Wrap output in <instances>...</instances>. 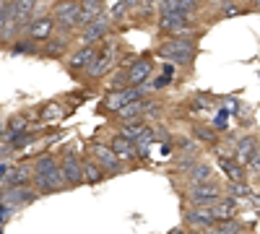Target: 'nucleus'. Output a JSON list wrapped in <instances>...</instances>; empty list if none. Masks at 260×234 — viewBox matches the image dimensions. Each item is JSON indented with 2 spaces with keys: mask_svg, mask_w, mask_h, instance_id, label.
<instances>
[{
  "mask_svg": "<svg viewBox=\"0 0 260 234\" xmlns=\"http://www.w3.org/2000/svg\"><path fill=\"white\" fill-rule=\"evenodd\" d=\"M31 182L39 195H50L65 187L60 175V159L52 154H42L31 161Z\"/></svg>",
  "mask_w": 260,
  "mask_h": 234,
  "instance_id": "f257e3e1",
  "label": "nucleus"
},
{
  "mask_svg": "<svg viewBox=\"0 0 260 234\" xmlns=\"http://www.w3.org/2000/svg\"><path fill=\"white\" fill-rule=\"evenodd\" d=\"M156 55L167 62H175V65H185L190 68L195 55H198V45H195L192 39H187L185 34H175L161 42V47L156 50Z\"/></svg>",
  "mask_w": 260,
  "mask_h": 234,
  "instance_id": "f03ea898",
  "label": "nucleus"
},
{
  "mask_svg": "<svg viewBox=\"0 0 260 234\" xmlns=\"http://www.w3.org/2000/svg\"><path fill=\"white\" fill-rule=\"evenodd\" d=\"M99 50H96V57L91 60V65L86 68V78H104L110 76L115 68H117V57H120V45L117 39H112L110 34H107L102 42H96Z\"/></svg>",
  "mask_w": 260,
  "mask_h": 234,
  "instance_id": "7ed1b4c3",
  "label": "nucleus"
},
{
  "mask_svg": "<svg viewBox=\"0 0 260 234\" xmlns=\"http://www.w3.org/2000/svg\"><path fill=\"white\" fill-rule=\"evenodd\" d=\"M52 18L60 34H73L81 29V6L78 0H57L52 8Z\"/></svg>",
  "mask_w": 260,
  "mask_h": 234,
  "instance_id": "20e7f679",
  "label": "nucleus"
},
{
  "mask_svg": "<svg viewBox=\"0 0 260 234\" xmlns=\"http://www.w3.org/2000/svg\"><path fill=\"white\" fill-rule=\"evenodd\" d=\"M221 195H224V187L219 182H213V177L203 182H190V190H187V200L195 206H208L213 200H219Z\"/></svg>",
  "mask_w": 260,
  "mask_h": 234,
  "instance_id": "39448f33",
  "label": "nucleus"
},
{
  "mask_svg": "<svg viewBox=\"0 0 260 234\" xmlns=\"http://www.w3.org/2000/svg\"><path fill=\"white\" fill-rule=\"evenodd\" d=\"M190 24H192V16H185V13H172V11H159V18H156L159 31H161V34H167V37L187 34V31H190Z\"/></svg>",
  "mask_w": 260,
  "mask_h": 234,
  "instance_id": "423d86ee",
  "label": "nucleus"
},
{
  "mask_svg": "<svg viewBox=\"0 0 260 234\" xmlns=\"http://www.w3.org/2000/svg\"><path fill=\"white\" fill-rule=\"evenodd\" d=\"M60 175L65 185H81L83 175H81V156L73 146H68L60 156Z\"/></svg>",
  "mask_w": 260,
  "mask_h": 234,
  "instance_id": "0eeeda50",
  "label": "nucleus"
},
{
  "mask_svg": "<svg viewBox=\"0 0 260 234\" xmlns=\"http://www.w3.org/2000/svg\"><path fill=\"white\" fill-rule=\"evenodd\" d=\"M112 29V18L107 13H99L94 21H89V24H83L78 31H81V42L83 45H96V42H102L107 34H110Z\"/></svg>",
  "mask_w": 260,
  "mask_h": 234,
  "instance_id": "6e6552de",
  "label": "nucleus"
},
{
  "mask_svg": "<svg viewBox=\"0 0 260 234\" xmlns=\"http://www.w3.org/2000/svg\"><path fill=\"white\" fill-rule=\"evenodd\" d=\"M21 34H26V37L37 39V42H45L47 37L57 34V26H55V18H52V13L34 16V18L29 21V24L24 26V31H21Z\"/></svg>",
  "mask_w": 260,
  "mask_h": 234,
  "instance_id": "1a4fd4ad",
  "label": "nucleus"
},
{
  "mask_svg": "<svg viewBox=\"0 0 260 234\" xmlns=\"http://www.w3.org/2000/svg\"><path fill=\"white\" fill-rule=\"evenodd\" d=\"M91 156L99 161V166L104 169L107 175L122 172V159L112 151V146H110V143H91Z\"/></svg>",
  "mask_w": 260,
  "mask_h": 234,
  "instance_id": "9d476101",
  "label": "nucleus"
},
{
  "mask_svg": "<svg viewBox=\"0 0 260 234\" xmlns=\"http://www.w3.org/2000/svg\"><path fill=\"white\" fill-rule=\"evenodd\" d=\"M146 96V91L141 86H122V89H112L110 94H107L104 99V107L110 110V112H117L120 107H125L127 102H133V99H141Z\"/></svg>",
  "mask_w": 260,
  "mask_h": 234,
  "instance_id": "9b49d317",
  "label": "nucleus"
},
{
  "mask_svg": "<svg viewBox=\"0 0 260 234\" xmlns=\"http://www.w3.org/2000/svg\"><path fill=\"white\" fill-rule=\"evenodd\" d=\"M213 214H211V206H190L185 208V226L187 229H211L213 226Z\"/></svg>",
  "mask_w": 260,
  "mask_h": 234,
  "instance_id": "f8f14e48",
  "label": "nucleus"
},
{
  "mask_svg": "<svg viewBox=\"0 0 260 234\" xmlns=\"http://www.w3.org/2000/svg\"><path fill=\"white\" fill-rule=\"evenodd\" d=\"M151 73H154V57L143 55L133 62V65H127V83L130 86H143L151 78Z\"/></svg>",
  "mask_w": 260,
  "mask_h": 234,
  "instance_id": "ddd939ff",
  "label": "nucleus"
},
{
  "mask_svg": "<svg viewBox=\"0 0 260 234\" xmlns=\"http://www.w3.org/2000/svg\"><path fill=\"white\" fill-rule=\"evenodd\" d=\"M148 104H151V99H148V96H141V99L127 102L125 107H120L115 115H117V120H120V122H125V120H146V110H148Z\"/></svg>",
  "mask_w": 260,
  "mask_h": 234,
  "instance_id": "4468645a",
  "label": "nucleus"
},
{
  "mask_svg": "<svg viewBox=\"0 0 260 234\" xmlns=\"http://www.w3.org/2000/svg\"><path fill=\"white\" fill-rule=\"evenodd\" d=\"M260 146V141H257V136H242V138H237L234 141V148H232V156L240 161L242 166L250 161V156L255 154V148Z\"/></svg>",
  "mask_w": 260,
  "mask_h": 234,
  "instance_id": "2eb2a0df",
  "label": "nucleus"
},
{
  "mask_svg": "<svg viewBox=\"0 0 260 234\" xmlns=\"http://www.w3.org/2000/svg\"><path fill=\"white\" fill-rule=\"evenodd\" d=\"M96 45H83L81 50H76L71 57H68V68L71 71H86V68H89L91 65V60L96 57Z\"/></svg>",
  "mask_w": 260,
  "mask_h": 234,
  "instance_id": "dca6fc26",
  "label": "nucleus"
},
{
  "mask_svg": "<svg viewBox=\"0 0 260 234\" xmlns=\"http://www.w3.org/2000/svg\"><path fill=\"white\" fill-rule=\"evenodd\" d=\"M216 161H219V169L226 175V180H245L247 177V169L237 161L234 156H226V154H216Z\"/></svg>",
  "mask_w": 260,
  "mask_h": 234,
  "instance_id": "f3484780",
  "label": "nucleus"
},
{
  "mask_svg": "<svg viewBox=\"0 0 260 234\" xmlns=\"http://www.w3.org/2000/svg\"><path fill=\"white\" fill-rule=\"evenodd\" d=\"M208 206H211V214H213L216 221L229 219V216H237V208H240L237 198H232V195H221L219 200H213V203H208Z\"/></svg>",
  "mask_w": 260,
  "mask_h": 234,
  "instance_id": "a211bd4d",
  "label": "nucleus"
},
{
  "mask_svg": "<svg viewBox=\"0 0 260 234\" xmlns=\"http://www.w3.org/2000/svg\"><path fill=\"white\" fill-rule=\"evenodd\" d=\"M39 193H34V187L29 185H8V193H6V200L11 206H26L31 200H37Z\"/></svg>",
  "mask_w": 260,
  "mask_h": 234,
  "instance_id": "6ab92c4d",
  "label": "nucleus"
},
{
  "mask_svg": "<svg viewBox=\"0 0 260 234\" xmlns=\"http://www.w3.org/2000/svg\"><path fill=\"white\" fill-rule=\"evenodd\" d=\"M65 50H68V34H62V37H47L45 42H39V55H45V57H60Z\"/></svg>",
  "mask_w": 260,
  "mask_h": 234,
  "instance_id": "aec40b11",
  "label": "nucleus"
},
{
  "mask_svg": "<svg viewBox=\"0 0 260 234\" xmlns=\"http://www.w3.org/2000/svg\"><path fill=\"white\" fill-rule=\"evenodd\" d=\"M81 175H83V182H86V185H96V182H102V180L107 177V172L99 166V161H96L94 156L81 159Z\"/></svg>",
  "mask_w": 260,
  "mask_h": 234,
  "instance_id": "412c9836",
  "label": "nucleus"
},
{
  "mask_svg": "<svg viewBox=\"0 0 260 234\" xmlns=\"http://www.w3.org/2000/svg\"><path fill=\"white\" fill-rule=\"evenodd\" d=\"M24 130H31V117H29V112H21V115L8 117V122L3 125V138L18 136V133H24Z\"/></svg>",
  "mask_w": 260,
  "mask_h": 234,
  "instance_id": "4be33fe9",
  "label": "nucleus"
},
{
  "mask_svg": "<svg viewBox=\"0 0 260 234\" xmlns=\"http://www.w3.org/2000/svg\"><path fill=\"white\" fill-rule=\"evenodd\" d=\"M6 185H31V164H8V172H6Z\"/></svg>",
  "mask_w": 260,
  "mask_h": 234,
  "instance_id": "5701e85b",
  "label": "nucleus"
},
{
  "mask_svg": "<svg viewBox=\"0 0 260 234\" xmlns=\"http://www.w3.org/2000/svg\"><path fill=\"white\" fill-rule=\"evenodd\" d=\"M34 11H37V0H13V13H16L21 31H24V26L34 18Z\"/></svg>",
  "mask_w": 260,
  "mask_h": 234,
  "instance_id": "b1692460",
  "label": "nucleus"
},
{
  "mask_svg": "<svg viewBox=\"0 0 260 234\" xmlns=\"http://www.w3.org/2000/svg\"><path fill=\"white\" fill-rule=\"evenodd\" d=\"M110 146H112V151L120 156V159H125V161H130V159H136V146H133V141H127L122 133H117V136H112V141H110Z\"/></svg>",
  "mask_w": 260,
  "mask_h": 234,
  "instance_id": "393cba45",
  "label": "nucleus"
},
{
  "mask_svg": "<svg viewBox=\"0 0 260 234\" xmlns=\"http://www.w3.org/2000/svg\"><path fill=\"white\" fill-rule=\"evenodd\" d=\"M78 6H81V26L89 24V21H94L99 13H104L102 0H78Z\"/></svg>",
  "mask_w": 260,
  "mask_h": 234,
  "instance_id": "a878e982",
  "label": "nucleus"
},
{
  "mask_svg": "<svg viewBox=\"0 0 260 234\" xmlns=\"http://www.w3.org/2000/svg\"><path fill=\"white\" fill-rule=\"evenodd\" d=\"M8 47H11L16 55H37V52H39V42L24 34V37H16Z\"/></svg>",
  "mask_w": 260,
  "mask_h": 234,
  "instance_id": "bb28decb",
  "label": "nucleus"
},
{
  "mask_svg": "<svg viewBox=\"0 0 260 234\" xmlns=\"http://www.w3.org/2000/svg\"><path fill=\"white\" fill-rule=\"evenodd\" d=\"M190 136L195 141H203V143H211V146L219 143V130H216V127H208V125H201V122H195L190 127Z\"/></svg>",
  "mask_w": 260,
  "mask_h": 234,
  "instance_id": "cd10ccee",
  "label": "nucleus"
},
{
  "mask_svg": "<svg viewBox=\"0 0 260 234\" xmlns=\"http://www.w3.org/2000/svg\"><path fill=\"white\" fill-rule=\"evenodd\" d=\"M146 130H148V122H146V120H125L120 133H122L127 141H136V138H141Z\"/></svg>",
  "mask_w": 260,
  "mask_h": 234,
  "instance_id": "c85d7f7f",
  "label": "nucleus"
},
{
  "mask_svg": "<svg viewBox=\"0 0 260 234\" xmlns=\"http://www.w3.org/2000/svg\"><path fill=\"white\" fill-rule=\"evenodd\" d=\"M245 224L237 219V216H229V219H221V221H213L211 231H219V234H237V231H242Z\"/></svg>",
  "mask_w": 260,
  "mask_h": 234,
  "instance_id": "c756f323",
  "label": "nucleus"
},
{
  "mask_svg": "<svg viewBox=\"0 0 260 234\" xmlns=\"http://www.w3.org/2000/svg\"><path fill=\"white\" fill-rule=\"evenodd\" d=\"M172 76H175V62H169V65H164L161 76L151 78V81H148V89H151V91H161V89H167L169 83H172Z\"/></svg>",
  "mask_w": 260,
  "mask_h": 234,
  "instance_id": "7c9ffc66",
  "label": "nucleus"
},
{
  "mask_svg": "<svg viewBox=\"0 0 260 234\" xmlns=\"http://www.w3.org/2000/svg\"><path fill=\"white\" fill-rule=\"evenodd\" d=\"M213 177V169L208 164H201L195 161L190 169H187V182H203V180H211Z\"/></svg>",
  "mask_w": 260,
  "mask_h": 234,
  "instance_id": "2f4dec72",
  "label": "nucleus"
},
{
  "mask_svg": "<svg viewBox=\"0 0 260 234\" xmlns=\"http://www.w3.org/2000/svg\"><path fill=\"white\" fill-rule=\"evenodd\" d=\"M224 193L232 195V198H247L250 195V185L245 180H229L226 187H224Z\"/></svg>",
  "mask_w": 260,
  "mask_h": 234,
  "instance_id": "473e14b6",
  "label": "nucleus"
},
{
  "mask_svg": "<svg viewBox=\"0 0 260 234\" xmlns=\"http://www.w3.org/2000/svg\"><path fill=\"white\" fill-rule=\"evenodd\" d=\"M247 8L240 6V0H219V16L221 18H229V16H240L245 13Z\"/></svg>",
  "mask_w": 260,
  "mask_h": 234,
  "instance_id": "72a5a7b5",
  "label": "nucleus"
},
{
  "mask_svg": "<svg viewBox=\"0 0 260 234\" xmlns=\"http://www.w3.org/2000/svg\"><path fill=\"white\" fill-rule=\"evenodd\" d=\"M62 115H65V110L60 107L57 102H50V104L42 107V120H60Z\"/></svg>",
  "mask_w": 260,
  "mask_h": 234,
  "instance_id": "f704fd0d",
  "label": "nucleus"
},
{
  "mask_svg": "<svg viewBox=\"0 0 260 234\" xmlns=\"http://www.w3.org/2000/svg\"><path fill=\"white\" fill-rule=\"evenodd\" d=\"M175 146H180L182 154H198V143H195V138H185V136H177L175 138Z\"/></svg>",
  "mask_w": 260,
  "mask_h": 234,
  "instance_id": "c9c22d12",
  "label": "nucleus"
},
{
  "mask_svg": "<svg viewBox=\"0 0 260 234\" xmlns=\"http://www.w3.org/2000/svg\"><path fill=\"white\" fill-rule=\"evenodd\" d=\"M122 86H130L127 83V65H122L117 73H112V78H110V91L112 89H122Z\"/></svg>",
  "mask_w": 260,
  "mask_h": 234,
  "instance_id": "e433bc0d",
  "label": "nucleus"
},
{
  "mask_svg": "<svg viewBox=\"0 0 260 234\" xmlns=\"http://www.w3.org/2000/svg\"><path fill=\"white\" fill-rule=\"evenodd\" d=\"M190 112H208V102L201 96V99H192L190 102Z\"/></svg>",
  "mask_w": 260,
  "mask_h": 234,
  "instance_id": "4c0bfd02",
  "label": "nucleus"
},
{
  "mask_svg": "<svg viewBox=\"0 0 260 234\" xmlns=\"http://www.w3.org/2000/svg\"><path fill=\"white\" fill-rule=\"evenodd\" d=\"M13 156V148L6 143V141H0V161H6V159H11Z\"/></svg>",
  "mask_w": 260,
  "mask_h": 234,
  "instance_id": "58836bf2",
  "label": "nucleus"
},
{
  "mask_svg": "<svg viewBox=\"0 0 260 234\" xmlns=\"http://www.w3.org/2000/svg\"><path fill=\"white\" fill-rule=\"evenodd\" d=\"M122 6H125L130 13H138V8H141V0H122Z\"/></svg>",
  "mask_w": 260,
  "mask_h": 234,
  "instance_id": "ea45409f",
  "label": "nucleus"
},
{
  "mask_svg": "<svg viewBox=\"0 0 260 234\" xmlns=\"http://www.w3.org/2000/svg\"><path fill=\"white\" fill-rule=\"evenodd\" d=\"M6 172H8V164H6V161H0V180L6 177Z\"/></svg>",
  "mask_w": 260,
  "mask_h": 234,
  "instance_id": "a19ab883",
  "label": "nucleus"
},
{
  "mask_svg": "<svg viewBox=\"0 0 260 234\" xmlns=\"http://www.w3.org/2000/svg\"><path fill=\"white\" fill-rule=\"evenodd\" d=\"M250 3H255V6H257V8H260V0H250Z\"/></svg>",
  "mask_w": 260,
  "mask_h": 234,
  "instance_id": "79ce46f5",
  "label": "nucleus"
},
{
  "mask_svg": "<svg viewBox=\"0 0 260 234\" xmlns=\"http://www.w3.org/2000/svg\"><path fill=\"white\" fill-rule=\"evenodd\" d=\"M0 141H3V125H0Z\"/></svg>",
  "mask_w": 260,
  "mask_h": 234,
  "instance_id": "37998d69",
  "label": "nucleus"
},
{
  "mask_svg": "<svg viewBox=\"0 0 260 234\" xmlns=\"http://www.w3.org/2000/svg\"><path fill=\"white\" fill-rule=\"evenodd\" d=\"M255 177H257V182H260V169H257V172H255Z\"/></svg>",
  "mask_w": 260,
  "mask_h": 234,
  "instance_id": "c03bdc74",
  "label": "nucleus"
}]
</instances>
